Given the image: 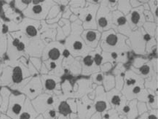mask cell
Here are the masks:
<instances>
[{
  "instance_id": "cell-25",
  "label": "cell",
  "mask_w": 158,
  "mask_h": 119,
  "mask_svg": "<svg viewBox=\"0 0 158 119\" xmlns=\"http://www.w3.org/2000/svg\"><path fill=\"white\" fill-rule=\"evenodd\" d=\"M0 119H11V118L7 117V116H5V115H1V116H0Z\"/></svg>"
},
{
  "instance_id": "cell-26",
  "label": "cell",
  "mask_w": 158,
  "mask_h": 119,
  "mask_svg": "<svg viewBox=\"0 0 158 119\" xmlns=\"http://www.w3.org/2000/svg\"><path fill=\"white\" fill-rule=\"evenodd\" d=\"M149 119H157V118H156V116H153V115H152V116H150L149 117Z\"/></svg>"
},
{
  "instance_id": "cell-6",
  "label": "cell",
  "mask_w": 158,
  "mask_h": 119,
  "mask_svg": "<svg viewBox=\"0 0 158 119\" xmlns=\"http://www.w3.org/2000/svg\"><path fill=\"white\" fill-rule=\"evenodd\" d=\"M38 25H39V21H32L31 24H27L25 28V32L28 37L32 38H35L38 35Z\"/></svg>"
},
{
  "instance_id": "cell-7",
  "label": "cell",
  "mask_w": 158,
  "mask_h": 119,
  "mask_svg": "<svg viewBox=\"0 0 158 119\" xmlns=\"http://www.w3.org/2000/svg\"><path fill=\"white\" fill-rule=\"evenodd\" d=\"M25 108L22 110L20 116H18V119H33L34 112L33 111V109L31 108V105L29 104V102H27L25 104Z\"/></svg>"
},
{
  "instance_id": "cell-12",
  "label": "cell",
  "mask_w": 158,
  "mask_h": 119,
  "mask_svg": "<svg viewBox=\"0 0 158 119\" xmlns=\"http://www.w3.org/2000/svg\"><path fill=\"white\" fill-rule=\"evenodd\" d=\"M106 43L109 45H116L117 42V37L116 35H109V36L106 37Z\"/></svg>"
},
{
  "instance_id": "cell-5",
  "label": "cell",
  "mask_w": 158,
  "mask_h": 119,
  "mask_svg": "<svg viewBox=\"0 0 158 119\" xmlns=\"http://www.w3.org/2000/svg\"><path fill=\"white\" fill-rule=\"evenodd\" d=\"M61 49H63V46L61 44H59L58 47L49 46L46 56H48V59H50V61H52V62H56V61L61 60V56L63 54L61 53Z\"/></svg>"
},
{
  "instance_id": "cell-13",
  "label": "cell",
  "mask_w": 158,
  "mask_h": 119,
  "mask_svg": "<svg viewBox=\"0 0 158 119\" xmlns=\"http://www.w3.org/2000/svg\"><path fill=\"white\" fill-rule=\"evenodd\" d=\"M31 1H19V2H16L17 5H18V8L20 10L25 9L26 6L28 5H30L31 3Z\"/></svg>"
},
{
  "instance_id": "cell-4",
  "label": "cell",
  "mask_w": 158,
  "mask_h": 119,
  "mask_svg": "<svg viewBox=\"0 0 158 119\" xmlns=\"http://www.w3.org/2000/svg\"><path fill=\"white\" fill-rule=\"evenodd\" d=\"M21 65H15V67L12 69H10L11 76L10 78L12 79V82L15 84H19L23 81L24 75V70L25 68L23 69Z\"/></svg>"
},
{
  "instance_id": "cell-10",
  "label": "cell",
  "mask_w": 158,
  "mask_h": 119,
  "mask_svg": "<svg viewBox=\"0 0 158 119\" xmlns=\"http://www.w3.org/2000/svg\"><path fill=\"white\" fill-rule=\"evenodd\" d=\"M3 29L0 28V56H2L3 53H5V48H6V38L3 35L4 33Z\"/></svg>"
},
{
  "instance_id": "cell-23",
  "label": "cell",
  "mask_w": 158,
  "mask_h": 119,
  "mask_svg": "<svg viewBox=\"0 0 158 119\" xmlns=\"http://www.w3.org/2000/svg\"><path fill=\"white\" fill-rule=\"evenodd\" d=\"M112 102L113 104H119V102H120V99H119V97H118V96H115V97L112 98Z\"/></svg>"
},
{
  "instance_id": "cell-18",
  "label": "cell",
  "mask_w": 158,
  "mask_h": 119,
  "mask_svg": "<svg viewBox=\"0 0 158 119\" xmlns=\"http://www.w3.org/2000/svg\"><path fill=\"white\" fill-rule=\"evenodd\" d=\"M48 64H49V68L51 69V70H54L57 68L58 66V64H57L56 62H52V61H50L48 62Z\"/></svg>"
},
{
  "instance_id": "cell-9",
  "label": "cell",
  "mask_w": 158,
  "mask_h": 119,
  "mask_svg": "<svg viewBox=\"0 0 158 119\" xmlns=\"http://www.w3.org/2000/svg\"><path fill=\"white\" fill-rule=\"evenodd\" d=\"M58 111L63 116H67V115L70 114L72 112V109H71L70 105L66 102H62L58 106Z\"/></svg>"
},
{
  "instance_id": "cell-14",
  "label": "cell",
  "mask_w": 158,
  "mask_h": 119,
  "mask_svg": "<svg viewBox=\"0 0 158 119\" xmlns=\"http://www.w3.org/2000/svg\"><path fill=\"white\" fill-rule=\"evenodd\" d=\"M139 19H140V15H139V12H136V11L133 12L131 15V21L133 22V24H137L139 21Z\"/></svg>"
},
{
  "instance_id": "cell-8",
  "label": "cell",
  "mask_w": 158,
  "mask_h": 119,
  "mask_svg": "<svg viewBox=\"0 0 158 119\" xmlns=\"http://www.w3.org/2000/svg\"><path fill=\"white\" fill-rule=\"evenodd\" d=\"M45 78V81H44V86H45V90L47 91H52L56 87L57 83L55 81V79L53 77H47V76H44Z\"/></svg>"
},
{
  "instance_id": "cell-22",
  "label": "cell",
  "mask_w": 158,
  "mask_h": 119,
  "mask_svg": "<svg viewBox=\"0 0 158 119\" xmlns=\"http://www.w3.org/2000/svg\"><path fill=\"white\" fill-rule=\"evenodd\" d=\"M125 22H126V19L123 16L119 17L117 19V23L119 25H124L125 24Z\"/></svg>"
},
{
  "instance_id": "cell-3",
  "label": "cell",
  "mask_w": 158,
  "mask_h": 119,
  "mask_svg": "<svg viewBox=\"0 0 158 119\" xmlns=\"http://www.w3.org/2000/svg\"><path fill=\"white\" fill-rule=\"evenodd\" d=\"M26 91L28 97L31 98L37 97V95L42 91V86H41L39 79L38 77L34 78L33 80H31V83H28V86L26 87Z\"/></svg>"
},
{
  "instance_id": "cell-29",
  "label": "cell",
  "mask_w": 158,
  "mask_h": 119,
  "mask_svg": "<svg viewBox=\"0 0 158 119\" xmlns=\"http://www.w3.org/2000/svg\"><path fill=\"white\" fill-rule=\"evenodd\" d=\"M112 57H113V58H117V53H112Z\"/></svg>"
},
{
  "instance_id": "cell-2",
  "label": "cell",
  "mask_w": 158,
  "mask_h": 119,
  "mask_svg": "<svg viewBox=\"0 0 158 119\" xmlns=\"http://www.w3.org/2000/svg\"><path fill=\"white\" fill-rule=\"evenodd\" d=\"M24 96H11L8 113L11 118L18 119L23 109Z\"/></svg>"
},
{
  "instance_id": "cell-15",
  "label": "cell",
  "mask_w": 158,
  "mask_h": 119,
  "mask_svg": "<svg viewBox=\"0 0 158 119\" xmlns=\"http://www.w3.org/2000/svg\"><path fill=\"white\" fill-rule=\"evenodd\" d=\"M106 104L104 102H99L96 105V110H97L99 112L103 111V110L106 109Z\"/></svg>"
},
{
  "instance_id": "cell-28",
  "label": "cell",
  "mask_w": 158,
  "mask_h": 119,
  "mask_svg": "<svg viewBox=\"0 0 158 119\" xmlns=\"http://www.w3.org/2000/svg\"><path fill=\"white\" fill-rule=\"evenodd\" d=\"M129 110H130V109H129L128 107H125V108H124V111L126 112V113H127V112H128Z\"/></svg>"
},
{
  "instance_id": "cell-27",
  "label": "cell",
  "mask_w": 158,
  "mask_h": 119,
  "mask_svg": "<svg viewBox=\"0 0 158 119\" xmlns=\"http://www.w3.org/2000/svg\"><path fill=\"white\" fill-rule=\"evenodd\" d=\"M145 39H146V40H149V39H150V37H149V35H145Z\"/></svg>"
},
{
  "instance_id": "cell-24",
  "label": "cell",
  "mask_w": 158,
  "mask_h": 119,
  "mask_svg": "<svg viewBox=\"0 0 158 119\" xmlns=\"http://www.w3.org/2000/svg\"><path fill=\"white\" fill-rule=\"evenodd\" d=\"M141 89L139 87V86H136V87H135L134 89H133V93H139V92H140Z\"/></svg>"
},
{
  "instance_id": "cell-17",
  "label": "cell",
  "mask_w": 158,
  "mask_h": 119,
  "mask_svg": "<svg viewBox=\"0 0 158 119\" xmlns=\"http://www.w3.org/2000/svg\"><path fill=\"white\" fill-rule=\"evenodd\" d=\"M99 25L101 27H105L107 25V20L104 17H102L99 20Z\"/></svg>"
},
{
  "instance_id": "cell-19",
  "label": "cell",
  "mask_w": 158,
  "mask_h": 119,
  "mask_svg": "<svg viewBox=\"0 0 158 119\" xmlns=\"http://www.w3.org/2000/svg\"><path fill=\"white\" fill-rule=\"evenodd\" d=\"M140 71L141 72V73H143L144 75H146L149 73V67L148 66H146V65H145V66H143L141 68Z\"/></svg>"
},
{
  "instance_id": "cell-31",
  "label": "cell",
  "mask_w": 158,
  "mask_h": 119,
  "mask_svg": "<svg viewBox=\"0 0 158 119\" xmlns=\"http://www.w3.org/2000/svg\"><path fill=\"white\" fill-rule=\"evenodd\" d=\"M0 28H1V26H0Z\"/></svg>"
},
{
  "instance_id": "cell-16",
  "label": "cell",
  "mask_w": 158,
  "mask_h": 119,
  "mask_svg": "<svg viewBox=\"0 0 158 119\" xmlns=\"http://www.w3.org/2000/svg\"><path fill=\"white\" fill-rule=\"evenodd\" d=\"M83 62L85 66H90L93 64V59H92L91 56H87L85 59H83Z\"/></svg>"
},
{
  "instance_id": "cell-21",
  "label": "cell",
  "mask_w": 158,
  "mask_h": 119,
  "mask_svg": "<svg viewBox=\"0 0 158 119\" xmlns=\"http://www.w3.org/2000/svg\"><path fill=\"white\" fill-rule=\"evenodd\" d=\"M48 114H49L50 117L51 118H55L56 117L57 113L55 110L52 109V110H49V112H48Z\"/></svg>"
},
{
  "instance_id": "cell-20",
  "label": "cell",
  "mask_w": 158,
  "mask_h": 119,
  "mask_svg": "<svg viewBox=\"0 0 158 119\" xmlns=\"http://www.w3.org/2000/svg\"><path fill=\"white\" fill-rule=\"evenodd\" d=\"M94 61H95V62L96 63V64L99 65L101 64V61H102L101 56L100 55H99V54L96 55V56H95V59H94Z\"/></svg>"
},
{
  "instance_id": "cell-1",
  "label": "cell",
  "mask_w": 158,
  "mask_h": 119,
  "mask_svg": "<svg viewBox=\"0 0 158 119\" xmlns=\"http://www.w3.org/2000/svg\"><path fill=\"white\" fill-rule=\"evenodd\" d=\"M52 5V3L50 2H45L42 1L40 4L38 5H33L32 7H28L25 11L24 13L26 16L31 18H36V19H42L46 16L50 8Z\"/></svg>"
},
{
  "instance_id": "cell-30",
  "label": "cell",
  "mask_w": 158,
  "mask_h": 119,
  "mask_svg": "<svg viewBox=\"0 0 158 119\" xmlns=\"http://www.w3.org/2000/svg\"><path fill=\"white\" fill-rule=\"evenodd\" d=\"M97 80H102V77H101V75H99L97 77Z\"/></svg>"
},
{
  "instance_id": "cell-11",
  "label": "cell",
  "mask_w": 158,
  "mask_h": 119,
  "mask_svg": "<svg viewBox=\"0 0 158 119\" xmlns=\"http://www.w3.org/2000/svg\"><path fill=\"white\" fill-rule=\"evenodd\" d=\"M82 37L86 40L87 42H92L97 39V34L93 31H88V32L84 33Z\"/></svg>"
}]
</instances>
